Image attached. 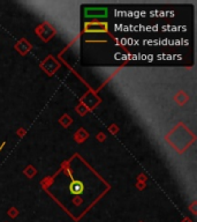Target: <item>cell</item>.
Returning a JSON list of instances; mask_svg holds the SVG:
<instances>
[{
	"label": "cell",
	"instance_id": "1",
	"mask_svg": "<svg viewBox=\"0 0 197 222\" xmlns=\"http://www.w3.org/2000/svg\"><path fill=\"white\" fill-rule=\"evenodd\" d=\"M69 191L72 192L73 194H81L83 193L84 191V184L82 183L81 181H77V179H73L72 183L69 184Z\"/></svg>",
	"mask_w": 197,
	"mask_h": 222
}]
</instances>
